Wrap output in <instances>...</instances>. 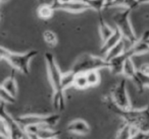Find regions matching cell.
I'll use <instances>...</instances> for the list:
<instances>
[{
	"label": "cell",
	"instance_id": "cell-1",
	"mask_svg": "<svg viewBox=\"0 0 149 139\" xmlns=\"http://www.w3.org/2000/svg\"><path fill=\"white\" fill-rule=\"evenodd\" d=\"M44 59L46 63V69H47V75L49 82L53 89L52 94V107L56 113H61L65 109V94L62 89L61 80L62 73L59 69L57 62L55 60L54 55L51 52H46L44 54Z\"/></svg>",
	"mask_w": 149,
	"mask_h": 139
},
{
	"label": "cell",
	"instance_id": "cell-2",
	"mask_svg": "<svg viewBox=\"0 0 149 139\" xmlns=\"http://www.w3.org/2000/svg\"><path fill=\"white\" fill-rule=\"evenodd\" d=\"M107 107L112 113L118 115L126 124L131 125L140 131H149V104L142 109H131L128 111H123L113 104L109 96Z\"/></svg>",
	"mask_w": 149,
	"mask_h": 139
},
{
	"label": "cell",
	"instance_id": "cell-3",
	"mask_svg": "<svg viewBox=\"0 0 149 139\" xmlns=\"http://www.w3.org/2000/svg\"><path fill=\"white\" fill-rule=\"evenodd\" d=\"M38 55L37 50H30L26 53H15L9 51L5 47H1L0 49V57L2 60L8 62L13 69L22 72L25 75L30 74V63Z\"/></svg>",
	"mask_w": 149,
	"mask_h": 139
},
{
	"label": "cell",
	"instance_id": "cell-4",
	"mask_svg": "<svg viewBox=\"0 0 149 139\" xmlns=\"http://www.w3.org/2000/svg\"><path fill=\"white\" fill-rule=\"evenodd\" d=\"M103 68L109 69V62L106 61L105 58L93 55V54L84 53L76 59L70 70L74 74H79L87 73L90 71H98Z\"/></svg>",
	"mask_w": 149,
	"mask_h": 139
},
{
	"label": "cell",
	"instance_id": "cell-5",
	"mask_svg": "<svg viewBox=\"0 0 149 139\" xmlns=\"http://www.w3.org/2000/svg\"><path fill=\"white\" fill-rule=\"evenodd\" d=\"M131 12H132V9H123L122 11L116 13L112 17V21H114L116 29L120 30V32L122 33L124 40L128 41L131 44V46H133L135 43H137L139 38L137 37L136 33L133 29L132 23H131Z\"/></svg>",
	"mask_w": 149,
	"mask_h": 139
},
{
	"label": "cell",
	"instance_id": "cell-6",
	"mask_svg": "<svg viewBox=\"0 0 149 139\" xmlns=\"http://www.w3.org/2000/svg\"><path fill=\"white\" fill-rule=\"evenodd\" d=\"M17 121L24 129L29 126H49L54 128L60 120L59 113H53L49 115H38V114H30L24 115V116L17 117Z\"/></svg>",
	"mask_w": 149,
	"mask_h": 139
},
{
	"label": "cell",
	"instance_id": "cell-7",
	"mask_svg": "<svg viewBox=\"0 0 149 139\" xmlns=\"http://www.w3.org/2000/svg\"><path fill=\"white\" fill-rule=\"evenodd\" d=\"M109 96L113 104L120 110L128 111L133 109L128 94V89H127V78L120 79L118 83L111 88Z\"/></svg>",
	"mask_w": 149,
	"mask_h": 139
},
{
	"label": "cell",
	"instance_id": "cell-8",
	"mask_svg": "<svg viewBox=\"0 0 149 139\" xmlns=\"http://www.w3.org/2000/svg\"><path fill=\"white\" fill-rule=\"evenodd\" d=\"M3 103H1V122L4 124L5 128L7 130L8 139H23L25 136H27L25 129L19 124L17 119L13 118L4 108Z\"/></svg>",
	"mask_w": 149,
	"mask_h": 139
},
{
	"label": "cell",
	"instance_id": "cell-9",
	"mask_svg": "<svg viewBox=\"0 0 149 139\" xmlns=\"http://www.w3.org/2000/svg\"><path fill=\"white\" fill-rule=\"evenodd\" d=\"M50 4L54 10H62L70 13H81L90 9V7L82 0H74L70 2H59L58 0H54Z\"/></svg>",
	"mask_w": 149,
	"mask_h": 139
},
{
	"label": "cell",
	"instance_id": "cell-10",
	"mask_svg": "<svg viewBox=\"0 0 149 139\" xmlns=\"http://www.w3.org/2000/svg\"><path fill=\"white\" fill-rule=\"evenodd\" d=\"M129 58H133V55L129 50H126L125 53L120 55L118 57L109 61V70L113 75H120L123 74V68H124L125 62Z\"/></svg>",
	"mask_w": 149,
	"mask_h": 139
},
{
	"label": "cell",
	"instance_id": "cell-11",
	"mask_svg": "<svg viewBox=\"0 0 149 139\" xmlns=\"http://www.w3.org/2000/svg\"><path fill=\"white\" fill-rule=\"evenodd\" d=\"M68 132L77 135H87L90 132V126L83 119H74L68 123L66 127Z\"/></svg>",
	"mask_w": 149,
	"mask_h": 139
},
{
	"label": "cell",
	"instance_id": "cell-12",
	"mask_svg": "<svg viewBox=\"0 0 149 139\" xmlns=\"http://www.w3.org/2000/svg\"><path fill=\"white\" fill-rule=\"evenodd\" d=\"M114 29L116 30H114L113 35H112L108 40H106L104 43H102V46H101V48H100V53L101 54L106 55V54H107L114 46H116L122 40H124V37H123L120 30L116 29V28H114Z\"/></svg>",
	"mask_w": 149,
	"mask_h": 139
},
{
	"label": "cell",
	"instance_id": "cell-13",
	"mask_svg": "<svg viewBox=\"0 0 149 139\" xmlns=\"http://www.w3.org/2000/svg\"><path fill=\"white\" fill-rule=\"evenodd\" d=\"M98 30H99V34L100 37H101L102 43L108 40L114 33L113 28H111L104 19L103 15H102V12L98 13Z\"/></svg>",
	"mask_w": 149,
	"mask_h": 139
},
{
	"label": "cell",
	"instance_id": "cell-14",
	"mask_svg": "<svg viewBox=\"0 0 149 139\" xmlns=\"http://www.w3.org/2000/svg\"><path fill=\"white\" fill-rule=\"evenodd\" d=\"M2 89H4L5 92H7L8 94H10L11 96H13L15 98H17V82L15 79V69L11 70V73L8 77H6L1 83V87Z\"/></svg>",
	"mask_w": 149,
	"mask_h": 139
},
{
	"label": "cell",
	"instance_id": "cell-15",
	"mask_svg": "<svg viewBox=\"0 0 149 139\" xmlns=\"http://www.w3.org/2000/svg\"><path fill=\"white\" fill-rule=\"evenodd\" d=\"M137 72H138V69H136V67H135V64L133 62L132 58L127 59V61L125 62L124 68H123V75L125 76V78L131 79L133 81L136 78Z\"/></svg>",
	"mask_w": 149,
	"mask_h": 139
},
{
	"label": "cell",
	"instance_id": "cell-16",
	"mask_svg": "<svg viewBox=\"0 0 149 139\" xmlns=\"http://www.w3.org/2000/svg\"><path fill=\"white\" fill-rule=\"evenodd\" d=\"M54 8L52 7L51 4H48V3H43L41 4L37 9V15L39 19H44V21H47L53 17L54 13Z\"/></svg>",
	"mask_w": 149,
	"mask_h": 139
},
{
	"label": "cell",
	"instance_id": "cell-17",
	"mask_svg": "<svg viewBox=\"0 0 149 139\" xmlns=\"http://www.w3.org/2000/svg\"><path fill=\"white\" fill-rule=\"evenodd\" d=\"M134 84L136 85L137 89L139 92H142L144 90V87H149V75L143 74L141 72H137V76L134 80H133Z\"/></svg>",
	"mask_w": 149,
	"mask_h": 139
},
{
	"label": "cell",
	"instance_id": "cell-18",
	"mask_svg": "<svg viewBox=\"0 0 149 139\" xmlns=\"http://www.w3.org/2000/svg\"><path fill=\"white\" fill-rule=\"evenodd\" d=\"M139 6L138 0H114L109 8L113 7H122L124 9H135Z\"/></svg>",
	"mask_w": 149,
	"mask_h": 139
},
{
	"label": "cell",
	"instance_id": "cell-19",
	"mask_svg": "<svg viewBox=\"0 0 149 139\" xmlns=\"http://www.w3.org/2000/svg\"><path fill=\"white\" fill-rule=\"evenodd\" d=\"M125 51H126V50H125V41L124 40H122L118 45L114 46V47L112 48V49L110 50L107 54H106L104 58H105L106 61L109 62L110 60L114 59V58H116L120 55H122L123 53H125Z\"/></svg>",
	"mask_w": 149,
	"mask_h": 139
},
{
	"label": "cell",
	"instance_id": "cell-20",
	"mask_svg": "<svg viewBox=\"0 0 149 139\" xmlns=\"http://www.w3.org/2000/svg\"><path fill=\"white\" fill-rule=\"evenodd\" d=\"M135 129H137V128L132 127L131 125L125 123L124 126H122V128L118 130V134H116V139H130L132 134L134 133Z\"/></svg>",
	"mask_w": 149,
	"mask_h": 139
},
{
	"label": "cell",
	"instance_id": "cell-21",
	"mask_svg": "<svg viewBox=\"0 0 149 139\" xmlns=\"http://www.w3.org/2000/svg\"><path fill=\"white\" fill-rule=\"evenodd\" d=\"M82 1H84L90 7V9H93L98 13L102 12V10L106 8L105 0H82Z\"/></svg>",
	"mask_w": 149,
	"mask_h": 139
},
{
	"label": "cell",
	"instance_id": "cell-22",
	"mask_svg": "<svg viewBox=\"0 0 149 139\" xmlns=\"http://www.w3.org/2000/svg\"><path fill=\"white\" fill-rule=\"evenodd\" d=\"M74 77H76V74L70 69L68 70V72L63 73V75H62V80H61V86L64 92H65V89H68V87H70V86H74Z\"/></svg>",
	"mask_w": 149,
	"mask_h": 139
},
{
	"label": "cell",
	"instance_id": "cell-23",
	"mask_svg": "<svg viewBox=\"0 0 149 139\" xmlns=\"http://www.w3.org/2000/svg\"><path fill=\"white\" fill-rule=\"evenodd\" d=\"M43 39H44V41H45V43L51 48H54L58 43L57 36H56V34L54 33L53 31H51V30H46V31H44Z\"/></svg>",
	"mask_w": 149,
	"mask_h": 139
},
{
	"label": "cell",
	"instance_id": "cell-24",
	"mask_svg": "<svg viewBox=\"0 0 149 139\" xmlns=\"http://www.w3.org/2000/svg\"><path fill=\"white\" fill-rule=\"evenodd\" d=\"M74 86L76 88H78V89H86L87 87H89V83H88L86 73L76 74V77H74Z\"/></svg>",
	"mask_w": 149,
	"mask_h": 139
},
{
	"label": "cell",
	"instance_id": "cell-25",
	"mask_svg": "<svg viewBox=\"0 0 149 139\" xmlns=\"http://www.w3.org/2000/svg\"><path fill=\"white\" fill-rule=\"evenodd\" d=\"M89 86H96L100 82V74L98 71H90L86 73Z\"/></svg>",
	"mask_w": 149,
	"mask_h": 139
},
{
	"label": "cell",
	"instance_id": "cell-26",
	"mask_svg": "<svg viewBox=\"0 0 149 139\" xmlns=\"http://www.w3.org/2000/svg\"><path fill=\"white\" fill-rule=\"evenodd\" d=\"M0 98H1V103L3 104H15L17 100V98L11 96L10 94L5 92L2 88H0Z\"/></svg>",
	"mask_w": 149,
	"mask_h": 139
},
{
	"label": "cell",
	"instance_id": "cell-27",
	"mask_svg": "<svg viewBox=\"0 0 149 139\" xmlns=\"http://www.w3.org/2000/svg\"><path fill=\"white\" fill-rule=\"evenodd\" d=\"M130 139H149V131H140L135 129Z\"/></svg>",
	"mask_w": 149,
	"mask_h": 139
},
{
	"label": "cell",
	"instance_id": "cell-28",
	"mask_svg": "<svg viewBox=\"0 0 149 139\" xmlns=\"http://www.w3.org/2000/svg\"><path fill=\"white\" fill-rule=\"evenodd\" d=\"M138 71L141 72V73H143V74L149 75V63H143L142 65L139 67Z\"/></svg>",
	"mask_w": 149,
	"mask_h": 139
},
{
	"label": "cell",
	"instance_id": "cell-29",
	"mask_svg": "<svg viewBox=\"0 0 149 139\" xmlns=\"http://www.w3.org/2000/svg\"><path fill=\"white\" fill-rule=\"evenodd\" d=\"M105 1H106V8H109V6L113 3L114 0H105Z\"/></svg>",
	"mask_w": 149,
	"mask_h": 139
},
{
	"label": "cell",
	"instance_id": "cell-30",
	"mask_svg": "<svg viewBox=\"0 0 149 139\" xmlns=\"http://www.w3.org/2000/svg\"><path fill=\"white\" fill-rule=\"evenodd\" d=\"M139 5L141 4H145V3H149V0H138Z\"/></svg>",
	"mask_w": 149,
	"mask_h": 139
},
{
	"label": "cell",
	"instance_id": "cell-31",
	"mask_svg": "<svg viewBox=\"0 0 149 139\" xmlns=\"http://www.w3.org/2000/svg\"><path fill=\"white\" fill-rule=\"evenodd\" d=\"M59 2H70V1H74V0H58Z\"/></svg>",
	"mask_w": 149,
	"mask_h": 139
},
{
	"label": "cell",
	"instance_id": "cell-32",
	"mask_svg": "<svg viewBox=\"0 0 149 139\" xmlns=\"http://www.w3.org/2000/svg\"><path fill=\"white\" fill-rule=\"evenodd\" d=\"M38 1H39V2H41V3H42V2H43V1H44V0H38Z\"/></svg>",
	"mask_w": 149,
	"mask_h": 139
},
{
	"label": "cell",
	"instance_id": "cell-33",
	"mask_svg": "<svg viewBox=\"0 0 149 139\" xmlns=\"http://www.w3.org/2000/svg\"><path fill=\"white\" fill-rule=\"evenodd\" d=\"M147 44H148V46H149V39H147Z\"/></svg>",
	"mask_w": 149,
	"mask_h": 139
},
{
	"label": "cell",
	"instance_id": "cell-34",
	"mask_svg": "<svg viewBox=\"0 0 149 139\" xmlns=\"http://www.w3.org/2000/svg\"><path fill=\"white\" fill-rule=\"evenodd\" d=\"M1 1H2V2H3V1H6V0H1Z\"/></svg>",
	"mask_w": 149,
	"mask_h": 139
},
{
	"label": "cell",
	"instance_id": "cell-35",
	"mask_svg": "<svg viewBox=\"0 0 149 139\" xmlns=\"http://www.w3.org/2000/svg\"><path fill=\"white\" fill-rule=\"evenodd\" d=\"M51 139H57V137H56V138H51Z\"/></svg>",
	"mask_w": 149,
	"mask_h": 139
}]
</instances>
